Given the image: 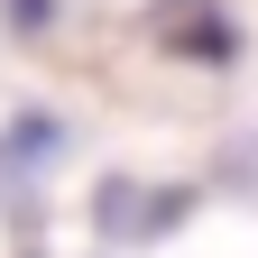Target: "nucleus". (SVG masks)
Masks as SVG:
<instances>
[{
    "label": "nucleus",
    "mask_w": 258,
    "mask_h": 258,
    "mask_svg": "<svg viewBox=\"0 0 258 258\" xmlns=\"http://www.w3.org/2000/svg\"><path fill=\"white\" fill-rule=\"evenodd\" d=\"M166 46L184 64H203V74H221V64H240V28L221 0H184V10H166Z\"/></svg>",
    "instance_id": "f257e3e1"
},
{
    "label": "nucleus",
    "mask_w": 258,
    "mask_h": 258,
    "mask_svg": "<svg viewBox=\"0 0 258 258\" xmlns=\"http://www.w3.org/2000/svg\"><path fill=\"white\" fill-rule=\"evenodd\" d=\"M0 19H10V28H19V37H37V28L55 19V0H0Z\"/></svg>",
    "instance_id": "f03ea898"
}]
</instances>
